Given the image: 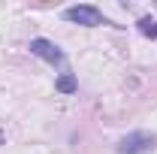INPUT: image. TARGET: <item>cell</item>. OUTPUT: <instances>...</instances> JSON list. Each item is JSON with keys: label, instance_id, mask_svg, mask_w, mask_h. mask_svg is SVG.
Wrapping results in <instances>:
<instances>
[{"label": "cell", "instance_id": "cell-5", "mask_svg": "<svg viewBox=\"0 0 157 154\" xmlns=\"http://www.w3.org/2000/svg\"><path fill=\"white\" fill-rule=\"evenodd\" d=\"M139 33L148 39H157V18H139Z\"/></svg>", "mask_w": 157, "mask_h": 154}, {"label": "cell", "instance_id": "cell-1", "mask_svg": "<svg viewBox=\"0 0 157 154\" xmlns=\"http://www.w3.org/2000/svg\"><path fill=\"white\" fill-rule=\"evenodd\" d=\"M63 18L73 21V24H82V27H97V24H112V21L106 18L103 12H100L97 6H91V3H78V6H67L63 9Z\"/></svg>", "mask_w": 157, "mask_h": 154}, {"label": "cell", "instance_id": "cell-2", "mask_svg": "<svg viewBox=\"0 0 157 154\" xmlns=\"http://www.w3.org/2000/svg\"><path fill=\"white\" fill-rule=\"evenodd\" d=\"M157 145V136L148 130H133L118 142V154H145Z\"/></svg>", "mask_w": 157, "mask_h": 154}, {"label": "cell", "instance_id": "cell-3", "mask_svg": "<svg viewBox=\"0 0 157 154\" xmlns=\"http://www.w3.org/2000/svg\"><path fill=\"white\" fill-rule=\"evenodd\" d=\"M30 55H36V58H42V60H48V64H55V67H60V64H63V52H60L52 39H45V37L30 39Z\"/></svg>", "mask_w": 157, "mask_h": 154}, {"label": "cell", "instance_id": "cell-4", "mask_svg": "<svg viewBox=\"0 0 157 154\" xmlns=\"http://www.w3.org/2000/svg\"><path fill=\"white\" fill-rule=\"evenodd\" d=\"M55 88H58L60 94H76V88H78V82L73 73H63V76H58V82H55Z\"/></svg>", "mask_w": 157, "mask_h": 154}]
</instances>
